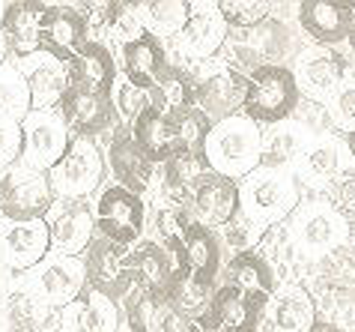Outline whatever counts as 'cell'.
Instances as JSON below:
<instances>
[{
    "mask_svg": "<svg viewBox=\"0 0 355 332\" xmlns=\"http://www.w3.org/2000/svg\"><path fill=\"white\" fill-rule=\"evenodd\" d=\"M203 156L212 174H221V177L233 183L242 177H251L263 159L260 126L248 120L245 114L227 117V120L212 126Z\"/></svg>",
    "mask_w": 355,
    "mask_h": 332,
    "instance_id": "cell-1",
    "label": "cell"
},
{
    "mask_svg": "<svg viewBox=\"0 0 355 332\" xmlns=\"http://www.w3.org/2000/svg\"><path fill=\"white\" fill-rule=\"evenodd\" d=\"M299 108V87H295L293 69L281 63H260L248 75L242 111L254 123H284Z\"/></svg>",
    "mask_w": 355,
    "mask_h": 332,
    "instance_id": "cell-2",
    "label": "cell"
},
{
    "mask_svg": "<svg viewBox=\"0 0 355 332\" xmlns=\"http://www.w3.org/2000/svg\"><path fill=\"white\" fill-rule=\"evenodd\" d=\"M105 153L93 138H69L63 159L48 171L54 201H87L105 183Z\"/></svg>",
    "mask_w": 355,
    "mask_h": 332,
    "instance_id": "cell-3",
    "label": "cell"
},
{
    "mask_svg": "<svg viewBox=\"0 0 355 332\" xmlns=\"http://www.w3.org/2000/svg\"><path fill=\"white\" fill-rule=\"evenodd\" d=\"M299 204V180L281 168L254 171L248 183L239 185V213L254 228H269L272 222L284 219Z\"/></svg>",
    "mask_w": 355,
    "mask_h": 332,
    "instance_id": "cell-4",
    "label": "cell"
},
{
    "mask_svg": "<svg viewBox=\"0 0 355 332\" xmlns=\"http://www.w3.org/2000/svg\"><path fill=\"white\" fill-rule=\"evenodd\" d=\"M54 207L48 174L12 165L0 174V219L3 222H42Z\"/></svg>",
    "mask_w": 355,
    "mask_h": 332,
    "instance_id": "cell-5",
    "label": "cell"
},
{
    "mask_svg": "<svg viewBox=\"0 0 355 332\" xmlns=\"http://www.w3.org/2000/svg\"><path fill=\"white\" fill-rule=\"evenodd\" d=\"M93 222H96L98 237L111 240L123 249H132L135 240L144 233L146 207L137 194L123 189V185L111 183L98 192L96 207H93Z\"/></svg>",
    "mask_w": 355,
    "mask_h": 332,
    "instance_id": "cell-6",
    "label": "cell"
},
{
    "mask_svg": "<svg viewBox=\"0 0 355 332\" xmlns=\"http://www.w3.org/2000/svg\"><path fill=\"white\" fill-rule=\"evenodd\" d=\"M69 129L57 111H31L21 120V156L18 165L36 174H48L69 147Z\"/></svg>",
    "mask_w": 355,
    "mask_h": 332,
    "instance_id": "cell-7",
    "label": "cell"
},
{
    "mask_svg": "<svg viewBox=\"0 0 355 332\" xmlns=\"http://www.w3.org/2000/svg\"><path fill=\"white\" fill-rule=\"evenodd\" d=\"M129 251L116 242L96 237L90 240V246L84 249V276H87V288L102 294L107 299H123L132 294V267H129Z\"/></svg>",
    "mask_w": 355,
    "mask_h": 332,
    "instance_id": "cell-8",
    "label": "cell"
},
{
    "mask_svg": "<svg viewBox=\"0 0 355 332\" xmlns=\"http://www.w3.org/2000/svg\"><path fill=\"white\" fill-rule=\"evenodd\" d=\"M45 228L51 237V249L60 251V258H81L96 237L93 210L87 201H54L45 216Z\"/></svg>",
    "mask_w": 355,
    "mask_h": 332,
    "instance_id": "cell-9",
    "label": "cell"
},
{
    "mask_svg": "<svg viewBox=\"0 0 355 332\" xmlns=\"http://www.w3.org/2000/svg\"><path fill=\"white\" fill-rule=\"evenodd\" d=\"M51 255V237L42 222H3L0 224V263L9 272H27Z\"/></svg>",
    "mask_w": 355,
    "mask_h": 332,
    "instance_id": "cell-10",
    "label": "cell"
},
{
    "mask_svg": "<svg viewBox=\"0 0 355 332\" xmlns=\"http://www.w3.org/2000/svg\"><path fill=\"white\" fill-rule=\"evenodd\" d=\"M87 15L78 13V6H63V3H48L42 24H39V51L54 57L60 63H69L75 51L87 42Z\"/></svg>",
    "mask_w": 355,
    "mask_h": 332,
    "instance_id": "cell-11",
    "label": "cell"
},
{
    "mask_svg": "<svg viewBox=\"0 0 355 332\" xmlns=\"http://www.w3.org/2000/svg\"><path fill=\"white\" fill-rule=\"evenodd\" d=\"M114 102L107 93H93L84 87H69L66 96L57 105V117L63 120L69 135L75 138H93L114 126Z\"/></svg>",
    "mask_w": 355,
    "mask_h": 332,
    "instance_id": "cell-12",
    "label": "cell"
},
{
    "mask_svg": "<svg viewBox=\"0 0 355 332\" xmlns=\"http://www.w3.org/2000/svg\"><path fill=\"white\" fill-rule=\"evenodd\" d=\"M194 99L197 111H200L212 126L236 117L242 111L245 90H248V75L236 72V69H218L212 75H206L203 81H194Z\"/></svg>",
    "mask_w": 355,
    "mask_h": 332,
    "instance_id": "cell-13",
    "label": "cell"
},
{
    "mask_svg": "<svg viewBox=\"0 0 355 332\" xmlns=\"http://www.w3.org/2000/svg\"><path fill=\"white\" fill-rule=\"evenodd\" d=\"M295 87H299V96H311L317 102H329L334 90L340 87V81L347 78V63L338 51L331 48H308L299 57V66H295Z\"/></svg>",
    "mask_w": 355,
    "mask_h": 332,
    "instance_id": "cell-14",
    "label": "cell"
},
{
    "mask_svg": "<svg viewBox=\"0 0 355 332\" xmlns=\"http://www.w3.org/2000/svg\"><path fill=\"white\" fill-rule=\"evenodd\" d=\"M24 84L31 90V111H57V105L66 96V90L72 87L69 81V66L54 60L42 51H36L21 60Z\"/></svg>",
    "mask_w": 355,
    "mask_h": 332,
    "instance_id": "cell-15",
    "label": "cell"
},
{
    "mask_svg": "<svg viewBox=\"0 0 355 332\" xmlns=\"http://www.w3.org/2000/svg\"><path fill=\"white\" fill-rule=\"evenodd\" d=\"M302 31L322 48H331L349 36L355 24V3L343 0H304L299 6Z\"/></svg>",
    "mask_w": 355,
    "mask_h": 332,
    "instance_id": "cell-16",
    "label": "cell"
},
{
    "mask_svg": "<svg viewBox=\"0 0 355 332\" xmlns=\"http://www.w3.org/2000/svg\"><path fill=\"white\" fill-rule=\"evenodd\" d=\"M191 216L203 228H227L239 216V185L221 174H206L191 198Z\"/></svg>",
    "mask_w": 355,
    "mask_h": 332,
    "instance_id": "cell-17",
    "label": "cell"
},
{
    "mask_svg": "<svg viewBox=\"0 0 355 332\" xmlns=\"http://www.w3.org/2000/svg\"><path fill=\"white\" fill-rule=\"evenodd\" d=\"M107 159H111V171H114V177H116V185L129 189L132 194H137V198H141L144 192H150V185L155 180V165L146 159L144 150L135 144L129 126L120 123L114 129Z\"/></svg>",
    "mask_w": 355,
    "mask_h": 332,
    "instance_id": "cell-18",
    "label": "cell"
},
{
    "mask_svg": "<svg viewBox=\"0 0 355 332\" xmlns=\"http://www.w3.org/2000/svg\"><path fill=\"white\" fill-rule=\"evenodd\" d=\"M33 290L51 308H69L72 302L81 299V294L87 290L84 260L81 258L42 260V269H39V276H36Z\"/></svg>",
    "mask_w": 355,
    "mask_h": 332,
    "instance_id": "cell-19",
    "label": "cell"
},
{
    "mask_svg": "<svg viewBox=\"0 0 355 332\" xmlns=\"http://www.w3.org/2000/svg\"><path fill=\"white\" fill-rule=\"evenodd\" d=\"M66 66H69V81H72V87H84V90L111 96L114 81H116V60L105 42L87 39Z\"/></svg>",
    "mask_w": 355,
    "mask_h": 332,
    "instance_id": "cell-20",
    "label": "cell"
},
{
    "mask_svg": "<svg viewBox=\"0 0 355 332\" xmlns=\"http://www.w3.org/2000/svg\"><path fill=\"white\" fill-rule=\"evenodd\" d=\"M191 18L182 27V33L176 36V48L191 57V60H206L221 48L227 36V24L215 3H191Z\"/></svg>",
    "mask_w": 355,
    "mask_h": 332,
    "instance_id": "cell-21",
    "label": "cell"
},
{
    "mask_svg": "<svg viewBox=\"0 0 355 332\" xmlns=\"http://www.w3.org/2000/svg\"><path fill=\"white\" fill-rule=\"evenodd\" d=\"M129 267H132V288H137V294L164 299L173 276V260L162 242L146 240L141 246H135L129 251Z\"/></svg>",
    "mask_w": 355,
    "mask_h": 332,
    "instance_id": "cell-22",
    "label": "cell"
},
{
    "mask_svg": "<svg viewBox=\"0 0 355 332\" xmlns=\"http://www.w3.org/2000/svg\"><path fill=\"white\" fill-rule=\"evenodd\" d=\"M120 57H123V78L146 93L153 90L155 78H159L162 69L167 66L162 39L153 36L150 31H144L137 39H132V42H123Z\"/></svg>",
    "mask_w": 355,
    "mask_h": 332,
    "instance_id": "cell-23",
    "label": "cell"
},
{
    "mask_svg": "<svg viewBox=\"0 0 355 332\" xmlns=\"http://www.w3.org/2000/svg\"><path fill=\"white\" fill-rule=\"evenodd\" d=\"M45 6L48 3H39V0H18V3L3 6L0 33L6 36L9 51H12L18 60H24V57L39 51V24H42Z\"/></svg>",
    "mask_w": 355,
    "mask_h": 332,
    "instance_id": "cell-24",
    "label": "cell"
},
{
    "mask_svg": "<svg viewBox=\"0 0 355 332\" xmlns=\"http://www.w3.org/2000/svg\"><path fill=\"white\" fill-rule=\"evenodd\" d=\"M176 267L191 272L203 285H215V276H218V267H221V246L215 240V233L209 228H203V224L191 222V228L185 231L180 255H176Z\"/></svg>",
    "mask_w": 355,
    "mask_h": 332,
    "instance_id": "cell-25",
    "label": "cell"
},
{
    "mask_svg": "<svg viewBox=\"0 0 355 332\" xmlns=\"http://www.w3.org/2000/svg\"><path fill=\"white\" fill-rule=\"evenodd\" d=\"M227 285L260 306H269V299L275 297V272L254 249H245L227 267Z\"/></svg>",
    "mask_w": 355,
    "mask_h": 332,
    "instance_id": "cell-26",
    "label": "cell"
},
{
    "mask_svg": "<svg viewBox=\"0 0 355 332\" xmlns=\"http://www.w3.org/2000/svg\"><path fill=\"white\" fill-rule=\"evenodd\" d=\"M194 78L182 69V66H171L167 63L162 75L155 78L153 90H150V105L153 111H159L167 120L180 117L185 111L197 108V99H194Z\"/></svg>",
    "mask_w": 355,
    "mask_h": 332,
    "instance_id": "cell-27",
    "label": "cell"
},
{
    "mask_svg": "<svg viewBox=\"0 0 355 332\" xmlns=\"http://www.w3.org/2000/svg\"><path fill=\"white\" fill-rule=\"evenodd\" d=\"M263 311H266V306L248 299L230 285L215 290V297L209 302V315L215 320V326H218V332H254L263 317Z\"/></svg>",
    "mask_w": 355,
    "mask_h": 332,
    "instance_id": "cell-28",
    "label": "cell"
},
{
    "mask_svg": "<svg viewBox=\"0 0 355 332\" xmlns=\"http://www.w3.org/2000/svg\"><path fill=\"white\" fill-rule=\"evenodd\" d=\"M63 315L72 332H120V324H123L120 306L90 288L84 290L78 302L63 308Z\"/></svg>",
    "mask_w": 355,
    "mask_h": 332,
    "instance_id": "cell-29",
    "label": "cell"
},
{
    "mask_svg": "<svg viewBox=\"0 0 355 332\" xmlns=\"http://www.w3.org/2000/svg\"><path fill=\"white\" fill-rule=\"evenodd\" d=\"M51 311L33 288H18L0 302V332H39Z\"/></svg>",
    "mask_w": 355,
    "mask_h": 332,
    "instance_id": "cell-30",
    "label": "cell"
},
{
    "mask_svg": "<svg viewBox=\"0 0 355 332\" xmlns=\"http://www.w3.org/2000/svg\"><path fill=\"white\" fill-rule=\"evenodd\" d=\"M343 156H347L343 144H338L334 138H317L302 150V156L295 159V168H299V177L311 185L338 183V177L343 174Z\"/></svg>",
    "mask_w": 355,
    "mask_h": 332,
    "instance_id": "cell-31",
    "label": "cell"
},
{
    "mask_svg": "<svg viewBox=\"0 0 355 332\" xmlns=\"http://www.w3.org/2000/svg\"><path fill=\"white\" fill-rule=\"evenodd\" d=\"M129 132H132L135 144L144 150V156L153 165H164L176 153V138H173L171 120L153 108H146L141 117H137V120L129 126Z\"/></svg>",
    "mask_w": 355,
    "mask_h": 332,
    "instance_id": "cell-32",
    "label": "cell"
},
{
    "mask_svg": "<svg viewBox=\"0 0 355 332\" xmlns=\"http://www.w3.org/2000/svg\"><path fill=\"white\" fill-rule=\"evenodd\" d=\"M272 324L275 332H308L317 324V306L302 285L284 288L278 297H272Z\"/></svg>",
    "mask_w": 355,
    "mask_h": 332,
    "instance_id": "cell-33",
    "label": "cell"
},
{
    "mask_svg": "<svg viewBox=\"0 0 355 332\" xmlns=\"http://www.w3.org/2000/svg\"><path fill=\"white\" fill-rule=\"evenodd\" d=\"M212 297H215L212 285L197 281L191 272H185L182 267H173V276H171V285H167L164 302L176 311V315H182L185 320H197L200 315L209 311Z\"/></svg>",
    "mask_w": 355,
    "mask_h": 332,
    "instance_id": "cell-34",
    "label": "cell"
},
{
    "mask_svg": "<svg viewBox=\"0 0 355 332\" xmlns=\"http://www.w3.org/2000/svg\"><path fill=\"white\" fill-rule=\"evenodd\" d=\"M129 326L132 332H191V320L167 306L159 297H144L129 302Z\"/></svg>",
    "mask_w": 355,
    "mask_h": 332,
    "instance_id": "cell-35",
    "label": "cell"
},
{
    "mask_svg": "<svg viewBox=\"0 0 355 332\" xmlns=\"http://www.w3.org/2000/svg\"><path fill=\"white\" fill-rule=\"evenodd\" d=\"M206 174H209L206 156L173 153L171 159L164 162V185H167V192H171V198H167V201L185 204L189 198H194L197 185L203 183Z\"/></svg>",
    "mask_w": 355,
    "mask_h": 332,
    "instance_id": "cell-36",
    "label": "cell"
},
{
    "mask_svg": "<svg viewBox=\"0 0 355 332\" xmlns=\"http://www.w3.org/2000/svg\"><path fill=\"white\" fill-rule=\"evenodd\" d=\"M347 237V222L338 216L334 207H311L302 210L299 240L311 249H334Z\"/></svg>",
    "mask_w": 355,
    "mask_h": 332,
    "instance_id": "cell-37",
    "label": "cell"
},
{
    "mask_svg": "<svg viewBox=\"0 0 355 332\" xmlns=\"http://www.w3.org/2000/svg\"><path fill=\"white\" fill-rule=\"evenodd\" d=\"M31 114V90L18 66H0V120L21 123Z\"/></svg>",
    "mask_w": 355,
    "mask_h": 332,
    "instance_id": "cell-38",
    "label": "cell"
},
{
    "mask_svg": "<svg viewBox=\"0 0 355 332\" xmlns=\"http://www.w3.org/2000/svg\"><path fill=\"white\" fill-rule=\"evenodd\" d=\"M191 18V3L182 0H159L144 3V24L153 36H180Z\"/></svg>",
    "mask_w": 355,
    "mask_h": 332,
    "instance_id": "cell-39",
    "label": "cell"
},
{
    "mask_svg": "<svg viewBox=\"0 0 355 332\" xmlns=\"http://www.w3.org/2000/svg\"><path fill=\"white\" fill-rule=\"evenodd\" d=\"M191 207L185 204H176V201H167L155 210V228H159V242L176 258L182 249V240H185V231L191 228Z\"/></svg>",
    "mask_w": 355,
    "mask_h": 332,
    "instance_id": "cell-40",
    "label": "cell"
},
{
    "mask_svg": "<svg viewBox=\"0 0 355 332\" xmlns=\"http://www.w3.org/2000/svg\"><path fill=\"white\" fill-rule=\"evenodd\" d=\"M171 126H173V138H176V153L203 156L206 138H209V132H212V123L206 120L200 111L191 108V111H185L180 117H173Z\"/></svg>",
    "mask_w": 355,
    "mask_h": 332,
    "instance_id": "cell-41",
    "label": "cell"
},
{
    "mask_svg": "<svg viewBox=\"0 0 355 332\" xmlns=\"http://www.w3.org/2000/svg\"><path fill=\"white\" fill-rule=\"evenodd\" d=\"M105 27L116 39H120V42H132V39H137L146 31L144 6L141 3H123V0H114V3L105 6Z\"/></svg>",
    "mask_w": 355,
    "mask_h": 332,
    "instance_id": "cell-42",
    "label": "cell"
},
{
    "mask_svg": "<svg viewBox=\"0 0 355 332\" xmlns=\"http://www.w3.org/2000/svg\"><path fill=\"white\" fill-rule=\"evenodd\" d=\"M215 6L227 27H260L272 15L269 0H221Z\"/></svg>",
    "mask_w": 355,
    "mask_h": 332,
    "instance_id": "cell-43",
    "label": "cell"
},
{
    "mask_svg": "<svg viewBox=\"0 0 355 332\" xmlns=\"http://www.w3.org/2000/svg\"><path fill=\"white\" fill-rule=\"evenodd\" d=\"M111 102H114V111L123 117V126H132L146 108H153L150 93L141 90V87H135V84H129L123 75H116V81H114Z\"/></svg>",
    "mask_w": 355,
    "mask_h": 332,
    "instance_id": "cell-44",
    "label": "cell"
},
{
    "mask_svg": "<svg viewBox=\"0 0 355 332\" xmlns=\"http://www.w3.org/2000/svg\"><path fill=\"white\" fill-rule=\"evenodd\" d=\"M311 141H304L302 129H284V132H275V138L266 144V153H263V165L266 168H284L287 162H295L302 156V150L308 147Z\"/></svg>",
    "mask_w": 355,
    "mask_h": 332,
    "instance_id": "cell-45",
    "label": "cell"
},
{
    "mask_svg": "<svg viewBox=\"0 0 355 332\" xmlns=\"http://www.w3.org/2000/svg\"><path fill=\"white\" fill-rule=\"evenodd\" d=\"M329 120L334 129H340L343 135L355 132V75L343 78L340 87L329 99Z\"/></svg>",
    "mask_w": 355,
    "mask_h": 332,
    "instance_id": "cell-46",
    "label": "cell"
},
{
    "mask_svg": "<svg viewBox=\"0 0 355 332\" xmlns=\"http://www.w3.org/2000/svg\"><path fill=\"white\" fill-rule=\"evenodd\" d=\"M21 156V123L0 120V174L18 165Z\"/></svg>",
    "mask_w": 355,
    "mask_h": 332,
    "instance_id": "cell-47",
    "label": "cell"
},
{
    "mask_svg": "<svg viewBox=\"0 0 355 332\" xmlns=\"http://www.w3.org/2000/svg\"><path fill=\"white\" fill-rule=\"evenodd\" d=\"M334 210L338 216L347 222V224H355V171H343L338 183H334Z\"/></svg>",
    "mask_w": 355,
    "mask_h": 332,
    "instance_id": "cell-48",
    "label": "cell"
},
{
    "mask_svg": "<svg viewBox=\"0 0 355 332\" xmlns=\"http://www.w3.org/2000/svg\"><path fill=\"white\" fill-rule=\"evenodd\" d=\"M9 54H12V51H9V42H6V36H3V33H0V66H6V60H9Z\"/></svg>",
    "mask_w": 355,
    "mask_h": 332,
    "instance_id": "cell-49",
    "label": "cell"
},
{
    "mask_svg": "<svg viewBox=\"0 0 355 332\" xmlns=\"http://www.w3.org/2000/svg\"><path fill=\"white\" fill-rule=\"evenodd\" d=\"M308 332H340V329L334 326V324H322V320H317V324H313Z\"/></svg>",
    "mask_w": 355,
    "mask_h": 332,
    "instance_id": "cell-50",
    "label": "cell"
},
{
    "mask_svg": "<svg viewBox=\"0 0 355 332\" xmlns=\"http://www.w3.org/2000/svg\"><path fill=\"white\" fill-rule=\"evenodd\" d=\"M343 147H347V150H349V156L355 159V132H349V135H347V144H343Z\"/></svg>",
    "mask_w": 355,
    "mask_h": 332,
    "instance_id": "cell-51",
    "label": "cell"
},
{
    "mask_svg": "<svg viewBox=\"0 0 355 332\" xmlns=\"http://www.w3.org/2000/svg\"><path fill=\"white\" fill-rule=\"evenodd\" d=\"M347 39H349V45H352V51H355V24H352V31H349V36H347Z\"/></svg>",
    "mask_w": 355,
    "mask_h": 332,
    "instance_id": "cell-52",
    "label": "cell"
},
{
    "mask_svg": "<svg viewBox=\"0 0 355 332\" xmlns=\"http://www.w3.org/2000/svg\"><path fill=\"white\" fill-rule=\"evenodd\" d=\"M0 302H3V281H0Z\"/></svg>",
    "mask_w": 355,
    "mask_h": 332,
    "instance_id": "cell-53",
    "label": "cell"
},
{
    "mask_svg": "<svg viewBox=\"0 0 355 332\" xmlns=\"http://www.w3.org/2000/svg\"><path fill=\"white\" fill-rule=\"evenodd\" d=\"M352 237H355V224H352Z\"/></svg>",
    "mask_w": 355,
    "mask_h": 332,
    "instance_id": "cell-54",
    "label": "cell"
}]
</instances>
